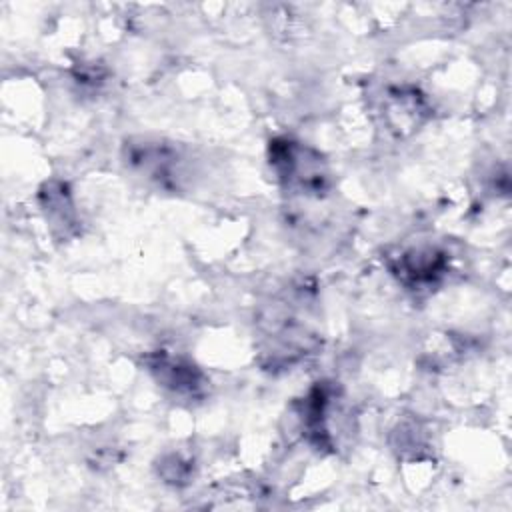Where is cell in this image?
Here are the masks:
<instances>
[{
	"instance_id": "6da1fadb",
	"label": "cell",
	"mask_w": 512,
	"mask_h": 512,
	"mask_svg": "<svg viewBox=\"0 0 512 512\" xmlns=\"http://www.w3.org/2000/svg\"><path fill=\"white\" fill-rule=\"evenodd\" d=\"M280 178L288 184H298L302 190H322L326 182V172L320 156L312 154L308 148L294 144L290 140L274 142L270 156Z\"/></svg>"
},
{
	"instance_id": "7a4b0ae2",
	"label": "cell",
	"mask_w": 512,
	"mask_h": 512,
	"mask_svg": "<svg viewBox=\"0 0 512 512\" xmlns=\"http://www.w3.org/2000/svg\"><path fill=\"white\" fill-rule=\"evenodd\" d=\"M152 370L158 372V380L172 388L174 392H184L190 390L194 392L200 384L196 378V370L190 364H180L178 360L174 362L172 358H160L156 364H152Z\"/></svg>"
}]
</instances>
